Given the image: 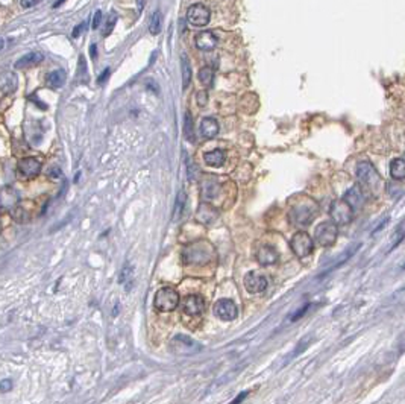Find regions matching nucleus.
<instances>
[{
	"label": "nucleus",
	"mask_w": 405,
	"mask_h": 404,
	"mask_svg": "<svg viewBox=\"0 0 405 404\" xmlns=\"http://www.w3.org/2000/svg\"><path fill=\"white\" fill-rule=\"evenodd\" d=\"M319 213V205L316 201L305 198L299 201L288 213V221L294 226H308Z\"/></svg>",
	"instance_id": "f257e3e1"
},
{
	"label": "nucleus",
	"mask_w": 405,
	"mask_h": 404,
	"mask_svg": "<svg viewBox=\"0 0 405 404\" xmlns=\"http://www.w3.org/2000/svg\"><path fill=\"white\" fill-rule=\"evenodd\" d=\"M181 259L184 265L203 266L214 259V248L208 242H196L182 249Z\"/></svg>",
	"instance_id": "f03ea898"
},
{
	"label": "nucleus",
	"mask_w": 405,
	"mask_h": 404,
	"mask_svg": "<svg viewBox=\"0 0 405 404\" xmlns=\"http://www.w3.org/2000/svg\"><path fill=\"white\" fill-rule=\"evenodd\" d=\"M357 180L365 187L370 196H378L382 188V178L370 161H363L357 166Z\"/></svg>",
	"instance_id": "7ed1b4c3"
},
{
	"label": "nucleus",
	"mask_w": 405,
	"mask_h": 404,
	"mask_svg": "<svg viewBox=\"0 0 405 404\" xmlns=\"http://www.w3.org/2000/svg\"><path fill=\"white\" fill-rule=\"evenodd\" d=\"M290 248L299 260L310 257L314 251V240L305 231H297L290 239Z\"/></svg>",
	"instance_id": "20e7f679"
},
{
	"label": "nucleus",
	"mask_w": 405,
	"mask_h": 404,
	"mask_svg": "<svg viewBox=\"0 0 405 404\" xmlns=\"http://www.w3.org/2000/svg\"><path fill=\"white\" fill-rule=\"evenodd\" d=\"M179 304V293L173 287H162L155 293L154 306L158 312H172Z\"/></svg>",
	"instance_id": "39448f33"
},
{
	"label": "nucleus",
	"mask_w": 405,
	"mask_h": 404,
	"mask_svg": "<svg viewBox=\"0 0 405 404\" xmlns=\"http://www.w3.org/2000/svg\"><path fill=\"white\" fill-rule=\"evenodd\" d=\"M338 236V228L334 222H322L316 226L314 231V242L322 248H329L335 243Z\"/></svg>",
	"instance_id": "423d86ee"
},
{
	"label": "nucleus",
	"mask_w": 405,
	"mask_h": 404,
	"mask_svg": "<svg viewBox=\"0 0 405 404\" xmlns=\"http://www.w3.org/2000/svg\"><path fill=\"white\" fill-rule=\"evenodd\" d=\"M332 222L338 225H349L354 219V208L345 201V199H338L334 201L331 205V211H329Z\"/></svg>",
	"instance_id": "0eeeda50"
},
{
	"label": "nucleus",
	"mask_w": 405,
	"mask_h": 404,
	"mask_svg": "<svg viewBox=\"0 0 405 404\" xmlns=\"http://www.w3.org/2000/svg\"><path fill=\"white\" fill-rule=\"evenodd\" d=\"M211 12L202 3H195L187 9V22L195 28H203L209 23Z\"/></svg>",
	"instance_id": "6e6552de"
},
{
	"label": "nucleus",
	"mask_w": 405,
	"mask_h": 404,
	"mask_svg": "<svg viewBox=\"0 0 405 404\" xmlns=\"http://www.w3.org/2000/svg\"><path fill=\"white\" fill-rule=\"evenodd\" d=\"M214 314L222 319V321H234L239 314L237 310V306L232 300H228V298H223V300H219L216 304H214Z\"/></svg>",
	"instance_id": "1a4fd4ad"
},
{
	"label": "nucleus",
	"mask_w": 405,
	"mask_h": 404,
	"mask_svg": "<svg viewBox=\"0 0 405 404\" xmlns=\"http://www.w3.org/2000/svg\"><path fill=\"white\" fill-rule=\"evenodd\" d=\"M172 345H173V350L178 354H191V353H196V351L202 350V347L198 342H195L191 337L184 336V334L175 336L173 341H172Z\"/></svg>",
	"instance_id": "9d476101"
},
{
	"label": "nucleus",
	"mask_w": 405,
	"mask_h": 404,
	"mask_svg": "<svg viewBox=\"0 0 405 404\" xmlns=\"http://www.w3.org/2000/svg\"><path fill=\"white\" fill-rule=\"evenodd\" d=\"M267 278L258 272H249L244 277V287L249 293H261L267 289Z\"/></svg>",
	"instance_id": "9b49d317"
},
{
	"label": "nucleus",
	"mask_w": 405,
	"mask_h": 404,
	"mask_svg": "<svg viewBox=\"0 0 405 404\" xmlns=\"http://www.w3.org/2000/svg\"><path fill=\"white\" fill-rule=\"evenodd\" d=\"M278 259H280L278 251L270 245H263L255 251V260L261 266H272L278 262Z\"/></svg>",
	"instance_id": "f8f14e48"
},
{
	"label": "nucleus",
	"mask_w": 405,
	"mask_h": 404,
	"mask_svg": "<svg viewBox=\"0 0 405 404\" xmlns=\"http://www.w3.org/2000/svg\"><path fill=\"white\" fill-rule=\"evenodd\" d=\"M20 202V195L12 187H3L0 188V210L9 211L17 207Z\"/></svg>",
	"instance_id": "ddd939ff"
},
{
	"label": "nucleus",
	"mask_w": 405,
	"mask_h": 404,
	"mask_svg": "<svg viewBox=\"0 0 405 404\" xmlns=\"http://www.w3.org/2000/svg\"><path fill=\"white\" fill-rule=\"evenodd\" d=\"M17 169H18L20 175L32 178V177L38 175L41 172V161L38 158H35V157H26V158L18 161Z\"/></svg>",
	"instance_id": "4468645a"
},
{
	"label": "nucleus",
	"mask_w": 405,
	"mask_h": 404,
	"mask_svg": "<svg viewBox=\"0 0 405 404\" xmlns=\"http://www.w3.org/2000/svg\"><path fill=\"white\" fill-rule=\"evenodd\" d=\"M205 310V300L201 295H188L184 300V313L188 316H199Z\"/></svg>",
	"instance_id": "2eb2a0df"
},
{
	"label": "nucleus",
	"mask_w": 405,
	"mask_h": 404,
	"mask_svg": "<svg viewBox=\"0 0 405 404\" xmlns=\"http://www.w3.org/2000/svg\"><path fill=\"white\" fill-rule=\"evenodd\" d=\"M343 199L354 208V211L355 210H360L363 205H365V201H366V196L365 193H363V188L361 187H352V188H349L346 193H345V196H343Z\"/></svg>",
	"instance_id": "dca6fc26"
},
{
	"label": "nucleus",
	"mask_w": 405,
	"mask_h": 404,
	"mask_svg": "<svg viewBox=\"0 0 405 404\" xmlns=\"http://www.w3.org/2000/svg\"><path fill=\"white\" fill-rule=\"evenodd\" d=\"M196 47L202 52H211L212 49H216V46L219 43L217 37L211 32V31H203V32H199L196 35Z\"/></svg>",
	"instance_id": "f3484780"
},
{
	"label": "nucleus",
	"mask_w": 405,
	"mask_h": 404,
	"mask_svg": "<svg viewBox=\"0 0 405 404\" xmlns=\"http://www.w3.org/2000/svg\"><path fill=\"white\" fill-rule=\"evenodd\" d=\"M196 218H198L199 222H202V224L205 225H209L217 221V218H219V211H217V208H214L212 205L203 202V204L199 205V208H198V215H196Z\"/></svg>",
	"instance_id": "a211bd4d"
},
{
	"label": "nucleus",
	"mask_w": 405,
	"mask_h": 404,
	"mask_svg": "<svg viewBox=\"0 0 405 404\" xmlns=\"http://www.w3.org/2000/svg\"><path fill=\"white\" fill-rule=\"evenodd\" d=\"M18 87V79L12 72H3L0 75V91L3 94H12Z\"/></svg>",
	"instance_id": "6ab92c4d"
},
{
	"label": "nucleus",
	"mask_w": 405,
	"mask_h": 404,
	"mask_svg": "<svg viewBox=\"0 0 405 404\" xmlns=\"http://www.w3.org/2000/svg\"><path fill=\"white\" fill-rule=\"evenodd\" d=\"M42 59H44V55L41 52H29L15 62V69H26V67L37 66Z\"/></svg>",
	"instance_id": "aec40b11"
},
{
	"label": "nucleus",
	"mask_w": 405,
	"mask_h": 404,
	"mask_svg": "<svg viewBox=\"0 0 405 404\" xmlns=\"http://www.w3.org/2000/svg\"><path fill=\"white\" fill-rule=\"evenodd\" d=\"M219 123L216 119L212 117H205L202 119L201 122V134L205 137V138H214L216 135L219 134Z\"/></svg>",
	"instance_id": "412c9836"
},
{
	"label": "nucleus",
	"mask_w": 405,
	"mask_h": 404,
	"mask_svg": "<svg viewBox=\"0 0 405 404\" xmlns=\"http://www.w3.org/2000/svg\"><path fill=\"white\" fill-rule=\"evenodd\" d=\"M225 158H226V155H225V152L222 149H214L211 152H205L203 154L205 163L208 166H211V167H220V166H223Z\"/></svg>",
	"instance_id": "4be33fe9"
},
{
	"label": "nucleus",
	"mask_w": 405,
	"mask_h": 404,
	"mask_svg": "<svg viewBox=\"0 0 405 404\" xmlns=\"http://www.w3.org/2000/svg\"><path fill=\"white\" fill-rule=\"evenodd\" d=\"M185 205H187V193L184 190H179L178 196H176V201H175V207H173V216H172L173 222H178L182 218Z\"/></svg>",
	"instance_id": "5701e85b"
},
{
	"label": "nucleus",
	"mask_w": 405,
	"mask_h": 404,
	"mask_svg": "<svg viewBox=\"0 0 405 404\" xmlns=\"http://www.w3.org/2000/svg\"><path fill=\"white\" fill-rule=\"evenodd\" d=\"M390 177L393 180H405V160L404 158H395L390 163Z\"/></svg>",
	"instance_id": "b1692460"
},
{
	"label": "nucleus",
	"mask_w": 405,
	"mask_h": 404,
	"mask_svg": "<svg viewBox=\"0 0 405 404\" xmlns=\"http://www.w3.org/2000/svg\"><path fill=\"white\" fill-rule=\"evenodd\" d=\"M67 81V75L64 70H55L47 75V86L52 89H61Z\"/></svg>",
	"instance_id": "393cba45"
},
{
	"label": "nucleus",
	"mask_w": 405,
	"mask_h": 404,
	"mask_svg": "<svg viewBox=\"0 0 405 404\" xmlns=\"http://www.w3.org/2000/svg\"><path fill=\"white\" fill-rule=\"evenodd\" d=\"M184 135L190 143L196 141V134H195V122L193 117L190 114V111L185 113V119H184Z\"/></svg>",
	"instance_id": "a878e982"
},
{
	"label": "nucleus",
	"mask_w": 405,
	"mask_h": 404,
	"mask_svg": "<svg viewBox=\"0 0 405 404\" xmlns=\"http://www.w3.org/2000/svg\"><path fill=\"white\" fill-rule=\"evenodd\" d=\"M181 67H182V87L187 89L191 82V66L187 55L181 56Z\"/></svg>",
	"instance_id": "bb28decb"
},
{
	"label": "nucleus",
	"mask_w": 405,
	"mask_h": 404,
	"mask_svg": "<svg viewBox=\"0 0 405 404\" xmlns=\"http://www.w3.org/2000/svg\"><path fill=\"white\" fill-rule=\"evenodd\" d=\"M199 81L201 84L205 87H211L212 86V81H214V70L211 67H202L199 70Z\"/></svg>",
	"instance_id": "cd10ccee"
},
{
	"label": "nucleus",
	"mask_w": 405,
	"mask_h": 404,
	"mask_svg": "<svg viewBox=\"0 0 405 404\" xmlns=\"http://www.w3.org/2000/svg\"><path fill=\"white\" fill-rule=\"evenodd\" d=\"M161 31V14L160 11H155L152 18H151V23H149V32L152 35H158Z\"/></svg>",
	"instance_id": "c85d7f7f"
},
{
	"label": "nucleus",
	"mask_w": 405,
	"mask_h": 404,
	"mask_svg": "<svg viewBox=\"0 0 405 404\" xmlns=\"http://www.w3.org/2000/svg\"><path fill=\"white\" fill-rule=\"evenodd\" d=\"M116 23H117V14H116V12H111V15H110V17H108V20H106L105 29H103V35H105V37H108V35L113 32V29H114Z\"/></svg>",
	"instance_id": "c756f323"
},
{
	"label": "nucleus",
	"mask_w": 405,
	"mask_h": 404,
	"mask_svg": "<svg viewBox=\"0 0 405 404\" xmlns=\"http://www.w3.org/2000/svg\"><path fill=\"white\" fill-rule=\"evenodd\" d=\"M310 341H311V337H308V336H307V337H304V339L299 342V348H297V350H294V351L290 354V359H294V357H296V356H299V354H301L304 350H307V348L310 347Z\"/></svg>",
	"instance_id": "7c9ffc66"
},
{
	"label": "nucleus",
	"mask_w": 405,
	"mask_h": 404,
	"mask_svg": "<svg viewBox=\"0 0 405 404\" xmlns=\"http://www.w3.org/2000/svg\"><path fill=\"white\" fill-rule=\"evenodd\" d=\"M132 268L129 266V265H126L124 268L122 269V273H120V278H119V281H120V284H124V283H129L131 281V275H132Z\"/></svg>",
	"instance_id": "2f4dec72"
},
{
	"label": "nucleus",
	"mask_w": 405,
	"mask_h": 404,
	"mask_svg": "<svg viewBox=\"0 0 405 404\" xmlns=\"http://www.w3.org/2000/svg\"><path fill=\"white\" fill-rule=\"evenodd\" d=\"M12 389V380H9V378H5V380H2L0 381V392H9Z\"/></svg>",
	"instance_id": "473e14b6"
},
{
	"label": "nucleus",
	"mask_w": 405,
	"mask_h": 404,
	"mask_svg": "<svg viewBox=\"0 0 405 404\" xmlns=\"http://www.w3.org/2000/svg\"><path fill=\"white\" fill-rule=\"evenodd\" d=\"M102 23V11H96L94 12V17H93V29H97Z\"/></svg>",
	"instance_id": "72a5a7b5"
},
{
	"label": "nucleus",
	"mask_w": 405,
	"mask_h": 404,
	"mask_svg": "<svg viewBox=\"0 0 405 404\" xmlns=\"http://www.w3.org/2000/svg\"><path fill=\"white\" fill-rule=\"evenodd\" d=\"M206 102H208V94H206V91H199L198 93V103L201 105V107H205L206 105Z\"/></svg>",
	"instance_id": "f704fd0d"
},
{
	"label": "nucleus",
	"mask_w": 405,
	"mask_h": 404,
	"mask_svg": "<svg viewBox=\"0 0 405 404\" xmlns=\"http://www.w3.org/2000/svg\"><path fill=\"white\" fill-rule=\"evenodd\" d=\"M79 76H85L87 78V64H85V61H83V56H79Z\"/></svg>",
	"instance_id": "c9c22d12"
},
{
	"label": "nucleus",
	"mask_w": 405,
	"mask_h": 404,
	"mask_svg": "<svg viewBox=\"0 0 405 404\" xmlns=\"http://www.w3.org/2000/svg\"><path fill=\"white\" fill-rule=\"evenodd\" d=\"M110 75H111V70H110V69H105V70L102 72V75L97 78V82H99V84H103V82L110 78Z\"/></svg>",
	"instance_id": "e433bc0d"
},
{
	"label": "nucleus",
	"mask_w": 405,
	"mask_h": 404,
	"mask_svg": "<svg viewBox=\"0 0 405 404\" xmlns=\"http://www.w3.org/2000/svg\"><path fill=\"white\" fill-rule=\"evenodd\" d=\"M308 309H310V306H304V307H302V309H301V310H299L297 313L293 314V317H291V322H294V321H297V319H299L301 316H304V314H305V312H307Z\"/></svg>",
	"instance_id": "4c0bfd02"
},
{
	"label": "nucleus",
	"mask_w": 405,
	"mask_h": 404,
	"mask_svg": "<svg viewBox=\"0 0 405 404\" xmlns=\"http://www.w3.org/2000/svg\"><path fill=\"white\" fill-rule=\"evenodd\" d=\"M85 25H87V23H81V25H78V26L73 29V32H72V37H73V38H78V37H79L82 29H85Z\"/></svg>",
	"instance_id": "58836bf2"
},
{
	"label": "nucleus",
	"mask_w": 405,
	"mask_h": 404,
	"mask_svg": "<svg viewBox=\"0 0 405 404\" xmlns=\"http://www.w3.org/2000/svg\"><path fill=\"white\" fill-rule=\"evenodd\" d=\"M38 3V0H22V6L23 8H32Z\"/></svg>",
	"instance_id": "ea45409f"
},
{
	"label": "nucleus",
	"mask_w": 405,
	"mask_h": 404,
	"mask_svg": "<svg viewBox=\"0 0 405 404\" xmlns=\"http://www.w3.org/2000/svg\"><path fill=\"white\" fill-rule=\"evenodd\" d=\"M90 53H91V58L94 59V58L97 56V46L96 45L90 46Z\"/></svg>",
	"instance_id": "a19ab883"
},
{
	"label": "nucleus",
	"mask_w": 405,
	"mask_h": 404,
	"mask_svg": "<svg viewBox=\"0 0 405 404\" xmlns=\"http://www.w3.org/2000/svg\"><path fill=\"white\" fill-rule=\"evenodd\" d=\"M246 397H247V392H242V394H240V395H239V397H237V398H236V400H234L232 403H236V404L242 403V401H243Z\"/></svg>",
	"instance_id": "79ce46f5"
},
{
	"label": "nucleus",
	"mask_w": 405,
	"mask_h": 404,
	"mask_svg": "<svg viewBox=\"0 0 405 404\" xmlns=\"http://www.w3.org/2000/svg\"><path fill=\"white\" fill-rule=\"evenodd\" d=\"M137 2V8H138V11H143V8H144V0H135Z\"/></svg>",
	"instance_id": "37998d69"
},
{
	"label": "nucleus",
	"mask_w": 405,
	"mask_h": 404,
	"mask_svg": "<svg viewBox=\"0 0 405 404\" xmlns=\"http://www.w3.org/2000/svg\"><path fill=\"white\" fill-rule=\"evenodd\" d=\"M404 240H405V232L402 234V236H401V239H398V242H396V243H395V245L392 246V249H395V248H396V246H398V245H399L401 242H404Z\"/></svg>",
	"instance_id": "c03bdc74"
},
{
	"label": "nucleus",
	"mask_w": 405,
	"mask_h": 404,
	"mask_svg": "<svg viewBox=\"0 0 405 404\" xmlns=\"http://www.w3.org/2000/svg\"><path fill=\"white\" fill-rule=\"evenodd\" d=\"M64 2H66V0H58V2H56V3H55L53 6H55V8H58V6H59L61 3H64Z\"/></svg>",
	"instance_id": "a18cd8bd"
},
{
	"label": "nucleus",
	"mask_w": 405,
	"mask_h": 404,
	"mask_svg": "<svg viewBox=\"0 0 405 404\" xmlns=\"http://www.w3.org/2000/svg\"><path fill=\"white\" fill-rule=\"evenodd\" d=\"M3 46H5V43H3V41H2V40H0V50H2V49H3Z\"/></svg>",
	"instance_id": "49530a36"
},
{
	"label": "nucleus",
	"mask_w": 405,
	"mask_h": 404,
	"mask_svg": "<svg viewBox=\"0 0 405 404\" xmlns=\"http://www.w3.org/2000/svg\"><path fill=\"white\" fill-rule=\"evenodd\" d=\"M0 231H2V222H0Z\"/></svg>",
	"instance_id": "de8ad7c7"
},
{
	"label": "nucleus",
	"mask_w": 405,
	"mask_h": 404,
	"mask_svg": "<svg viewBox=\"0 0 405 404\" xmlns=\"http://www.w3.org/2000/svg\"><path fill=\"white\" fill-rule=\"evenodd\" d=\"M402 269H405V265H404V266H402Z\"/></svg>",
	"instance_id": "09e8293b"
}]
</instances>
